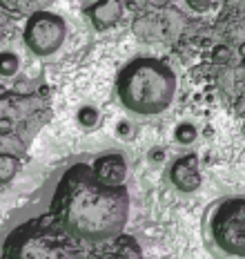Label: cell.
Returning <instances> with one entry per match:
<instances>
[{"label":"cell","instance_id":"obj_4","mask_svg":"<svg viewBox=\"0 0 245 259\" xmlns=\"http://www.w3.org/2000/svg\"><path fill=\"white\" fill-rule=\"evenodd\" d=\"M67 38V23L58 14L36 12L29 16L23 31L27 50L36 56H51L63 47Z\"/></svg>","mask_w":245,"mask_h":259},{"label":"cell","instance_id":"obj_7","mask_svg":"<svg viewBox=\"0 0 245 259\" xmlns=\"http://www.w3.org/2000/svg\"><path fill=\"white\" fill-rule=\"evenodd\" d=\"M92 172L96 179L103 183H122L127 175V165L120 154H105L96 159V163L92 165Z\"/></svg>","mask_w":245,"mask_h":259},{"label":"cell","instance_id":"obj_9","mask_svg":"<svg viewBox=\"0 0 245 259\" xmlns=\"http://www.w3.org/2000/svg\"><path fill=\"white\" fill-rule=\"evenodd\" d=\"M78 121H81L85 127H92L94 123L98 121V114H96L94 107H83V110L78 112Z\"/></svg>","mask_w":245,"mask_h":259},{"label":"cell","instance_id":"obj_5","mask_svg":"<svg viewBox=\"0 0 245 259\" xmlns=\"http://www.w3.org/2000/svg\"><path fill=\"white\" fill-rule=\"evenodd\" d=\"M169 181L180 192H194L201 186V170H199V156L183 154L169 168Z\"/></svg>","mask_w":245,"mask_h":259},{"label":"cell","instance_id":"obj_6","mask_svg":"<svg viewBox=\"0 0 245 259\" xmlns=\"http://www.w3.org/2000/svg\"><path fill=\"white\" fill-rule=\"evenodd\" d=\"M125 12V0H96L87 7V18L92 20L96 29H111L114 25H118Z\"/></svg>","mask_w":245,"mask_h":259},{"label":"cell","instance_id":"obj_10","mask_svg":"<svg viewBox=\"0 0 245 259\" xmlns=\"http://www.w3.org/2000/svg\"><path fill=\"white\" fill-rule=\"evenodd\" d=\"M194 137H196V130L190 125V123H183V125H178L176 130V139L180 143H190V141H194Z\"/></svg>","mask_w":245,"mask_h":259},{"label":"cell","instance_id":"obj_1","mask_svg":"<svg viewBox=\"0 0 245 259\" xmlns=\"http://www.w3.org/2000/svg\"><path fill=\"white\" fill-rule=\"evenodd\" d=\"M54 217L67 235L105 241L120 235L130 217V192L122 183H103L89 165H74L54 194Z\"/></svg>","mask_w":245,"mask_h":259},{"label":"cell","instance_id":"obj_3","mask_svg":"<svg viewBox=\"0 0 245 259\" xmlns=\"http://www.w3.org/2000/svg\"><path fill=\"white\" fill-rule=\"evenodd\" d=\"M210 239L221 252L245 255V201L243 197H227L214 203L207 212Z\"/></svg>","mask_w":245,"mask_h":259},{"label":"cell","instance_id":"obj_2","mask_svg":"<svg viewBox=\"0 0 245 259\" xmlns=\"http://www.w3.org/2000/svg\"><path fill=\"white\" fill-rule=\"evenodd\" d=\"M116 96L127 112L154 116L165 112L176 96V76L165 61L138 56L118 72Z\"/></svg>","mask_w":245,"mask_h":259},{"label":"cell","instance_id":"obj_12","mask_svg":"<svg viewBox=\"0 0 245 259\" xmlns=\"http://www.w3.org/2000/svg\"><path fill=\"white\" fill-rule=\"evenodd\" d=\"M152 159H163V152H152Z\"/></svg>","mask_w":245,"mask_h":259},{"label":"cell","instance_id":"obj_11","mask_svg":"<svg viewBox=\"0 0 245 259\" xmlns=\"http://www.w3.org/2000/svg\"><path fill=\"white\" fill-rule=\"evenodd\" d=\"M185 3H188L194 12H205V9L212 7V3H214V0H185Z\"/></svg>","mask_w":245,"mask_h":259},{"label":"cell","instance_id":"obj_8","mask_svg":"<svg viewBox=\"0 0 245 259\" xmlns=\"http://www.w3.org/2000/svg\"><path fill=\"white\" fill-rule=\"evenodd\" d=\"M18 72V56L12 52L0 54V74L3 76H14Z\"/></svg>","mask_w":245,"mask_h":259}]
</instances>
